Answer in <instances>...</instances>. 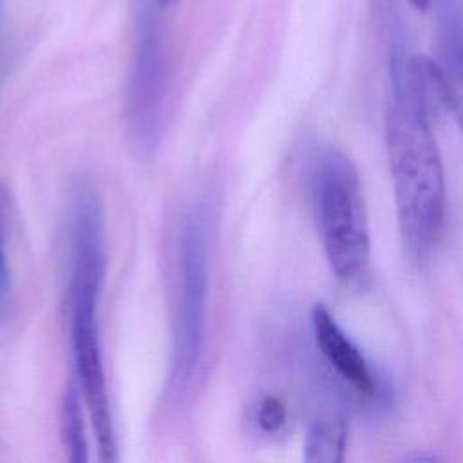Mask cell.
Returning a JSON list of instances; mask_svg holds the SVG:
<instances>
[{"instance_id": "cell-3", "label": "cell", "mask_w": 463, "mask_h": 463, "mask_svg": "<svg viewBox=\"0 0 463 463\" xmlns=\"http://www.w3.org/2000/svg\"><path fill=\"white\" fill-rule=\"evenodd\" d=\"M313 213L333 273L358 282L369 271L371 241L354 163L338 148L318 154L313 168Z\"/></svg>"}, {"instance_id": "cell-9", "label": "cell", "mask_w": 463, "mask_h": 463, "mask_svg": "<svg viewBox=\"0 0 463 463\" xmlns=\"http://www.w3.org/2000/svg\"><path fill=\"white\" fill-rule=\"evenodd\" d=\"M60 427L63 447L67 450V463H90L83 412L74 385H71L63 394Z\"/></svg>"}, {"instance_id": "cell-8", "label": "cell", "mask_w": 463, "mask_h": 463, "mask_svg": "<svg viewBox=\"0 0 463 463\" xmlns=\"http://www.w3.org/2000/svg\"><path fill=\"white\" fill-rule=\"evenodd\" d=\"M347 429L342 418L317 420L306 438L304 463H344Z\"/></svg>"}, {"instance_id": "cell-2", "label": "cell", "mask_w": 463, "mask_h": 463, "mask_svg": "<svg viewBox=\"0 0 463 463\" xmlns=\"http://www.w3.org/2000/svg\"><path fill=\"white\" fill-rule=\"evenodd\" d=\"M71 239L69 313L74 367L96 434L99 463H119L98 322L105 280L103 204L87 183L74 192Z\"/></svg>"}, {"instance_id": "cell-4", "label": "cell", "mask_w": 463, "mask_h": 463, "mask_svg": "<svg viewBox=\"0 0 463 463\" xmlns=\"http://www.w3.org/2000/svg\"><path fill=\"white\" fill-rule=\"evenodd\" d=\"M208 293L206 230L199 213L190 215L179 233L175 333L170 383L175 391L184 389L199 364Z\"/></svg>"}, {"instance_id": "cell-13", "label": "cell", "mask_w": 463, "mask_h": 463, "mask_svg": "<svg viewBox=\"0 0 463 463\" xmlns=\"http://www.w3.org/2000/svg\"><path fill=\"white\" fill-rule=\"evenodd\" d=\"M411 2V5L414 7V9H418V11H425L427 7H430V4H432V0H409Z\"/></svg>"}, {"instance_id": "cell-5", "label": "cell", "mask_w": 463, "mask_h": 463, "mask_svg": "<svg viewBox=\"0 0 463 463\" xmlns=\"http://www.w3.org/2000/svg\"><path fill=\"white\" fill-rule=\"evenodd\" d=\"M165 45L159 20L146 2L139 7L137 45L127 96L128 121L134 136L143 145H148L156 136L165 98Z\"/></svg>"}, {"instance_id": "cell-14", "label": "cell", "mask_w": 463, "mask_h": 463, "mask_svg": "<svg viewBox=\"0 0 463 463\" xmlns=\"http://www.w3.org/2000/svg\"><path fill=\"white\" fill-rule=\"evenodd\" d=\"M174 2H175V0H159L161 5H170V4H174Z\"/></svg>"}, {"instance_id": "cell-7", "label": "cell", "mask_w": 463, "mask_h": 463, "mask_svg": "<svg viewBox=\"0 0 463 463\" xmlns=\"http://www.w3.org/2000/svg\"><path fill=\"white\" fill-rule=\"evenodd\" d=\"M449 98V112L463 132V29L458 16L445 9L441 27V63Z\"/></svg>"}, {"instance_id": "cell-10", "label": "cell", "mask_w": 463, "mask_h": 463, "mask_svg": "<svg viewBox=\"0 0 463 463\" xmlns=\"http://www.w3.org/2000/svg\"><path fill=\"white\" fill-rule=\"evenodd\" d=\"M284 420H286L284 405L275 396H266L260 402L259 412H257V421H259L260 429L266 432L279 430L282 427Z\"/></svg>"}, {"instance_id": "cell-6", "label": "cell", "mask_w": 463, "mask_h": 463, "mask_svg": "<svg viewBox=\"0 0 463 463\" xmlns=\"http://www.w3.org/2000/svg\"><path fill=\"white\" fill-rule=\"evenodd\" d=\"M311 326L318 349L327 358V362L338 371L342 378H345L354 389L364 394L374 392V378L373 373L358 351V347L351 342V338L340 329L329 309L322 304H315L311 309Z\"/></svg>"}, {"instance_id": "cell-12", "label": "cell", "mask_w": 463, "mask_h": 463, "mask_svg": "<svg viewBox=\"0 0 463 463\" xmlns=\"http://www.w3.org/2000/svg\"><path fill=\"white\" fill-rule=\"evenodd\" d=\"M402 463H441L436 456L432 454H425V452H416V454H411L407 456Z\"/></svg>"}, {"instance_id": "cell-1", "label": "cell", "mask_w": 463, "mask_h": 463, "mask_svg": "<svg viewBox=\"0 0 463 463\" xmlns=\"http://www.w3.org/2000/svg\"><path fill=\"white\" fill-rule=\"evenodd\" d=\"M391 83L385 143L396 215L407 253L423 260L443 232L447 192L432 119L412 90L409 60L400 47H392Z\"/></svg>"}, {"instance_id": "cell-11", "label": "cell", "mask_w": 463, "mask_h": 463, "mask_svg": "<svg viewBox=\"0 0 463 463\" xmlns=\"http://www.w3.org/2000/svg\"><path fill=\"white\" fill-rule=\"evenodd\" d=\"M11 297V271L5 251V233H4V217H2V203H0V309H4Z\"/></svg>"}]
</instances>
